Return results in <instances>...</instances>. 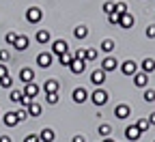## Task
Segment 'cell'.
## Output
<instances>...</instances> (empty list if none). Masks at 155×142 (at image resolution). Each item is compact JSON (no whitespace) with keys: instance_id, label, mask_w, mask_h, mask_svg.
Masks as SVG:
<instances>
[{"instance_id":"cell-1","label":"cell","mask_w":155,"mask_h":142,"mask_svg":"<svg viewBox=\"0 0 155 142\" xmlns=\"http://www.w3.org/2000/svg\"><path fill=\"white\" fill-rule=\"evenodd\" d=\"M88 99L93 101L95 106H106V104H108V93H106L104 88H95V91L88 95Z\"/></svg>"},{"instance_id":"cell-2","label":"cell","mask_w":155,"mask_h":142,"mask_svg":"<svg viewBox=\"0 0 155 142\" xmlns=\"http://www.w3.org/2000/svg\"><path fill=\"white\" fill-rule=\"evenodd\" d=\"M43 19V11L39 9V7H30V9H26V22H30V24H39Z\"/></svg>"},{"instance_id":"cell-3","label":"cell","mask_w":155,"mask_h":142,"mask_svg":"<svg viewBox=\"0 0 155 142\" xmlns=\"http://www.w3.org/2000/svg\"><path fill=\"white\" fill-rule=\"evenodd\" d=\"M67 52H69V45H67L65 39H56V41L52 43V54H54V56L61 58V56H63V54H67Z\"/></svg>"},{"instance_id":"cell-4","label":"cell","mask_w":155,"mask_h":142,"mask_svg":"<svg viewBox=\"0 0 155 142\" xmlns=\"http://www.w3.org/2000/svg\"><path fill=\"white\" fill-rule=\"evenodd\" d=\"M28 45H30V39H28L26 35H17L13 48H15L17 52H26V50H28Z\"/></svg>"},{"instance_id":"cell-5","label":"cell","mask_w":155,"mask_h":142,"mask_svg":"<svg viewBox=\"0 0 155 142\" xmlns=\"http://www.w3.org/2000/svg\"><path fill=\"white\" fill-rule=\"evenodd\" d=\"M121 73L123 75H136L138 73V65L134 60H125V63H121Z\"/></svg>"},{"instance_id":"cell-6","label":"cell","mask_w":155,"mask_h":142,"mask_svg":"<svg viewBox=\"0 0 155 142\" xmlns=\"http://www.w3.org/2000/svg\"><path fill=\"white\" fill-rule=\"evenodd\" d=\"M129 114H131V108H129L127 104H119V106L114 108V116L119 118V121H125Z\"/></svg>"},{"instance_id":"cell-7","label":"cell","mask_w":155,"mask_h":142,"mask_svg":"<svg viewBox=\"0 0 155 142\" xmlns=\"http://www.w3.org/2000/svg\"><path fill=\"white\" fill-rule=\"evenodd\" d=\"M19 80H22L24 84L35 82V69H30V67H22V69H19Z\"/></svg>"},{"instance_id":"cell-8","label":"cell","mask_w":155,"mask_h":142,"mask_svg":"<svg viewBox=\"0 0 155 142\" xmlns=\"http://www.w3.org/2000/svg\"><path fill=\"white\" fill-rule=\"evenodd\" d=\"M116 67H119V60H116L114 56L104 58V63H101V71H104V73H110V71H114Z\"/></svg>"},{"instance_id":"cell-9","label":"cell","mask_w":155,"mask_h":142,"mask_svg":"<svg viewBox=\"0 0 155 142\" xmlns=\"http://www.w3.org/2000/svg\"><path fill=\"white\" fill-rule=\"evenodd\" d=\"M84 69H86V60H78V58H73V60H71V65H69V71L75 73V75L84 73Z\"/></svg>"},{"instance_id":"cell-10","label":"cell","mask_w":155,"mask_h":142,"mask_svg":"<svg viewBox=\"0 0 155 142\" xmlns=\"http://www.w3.org/2000/svg\"><path fill=\"white\" fill-rule=\"evenodd\" d=\"M52 65V54L50 52H41L37 56V67H41V69H48Z\"/></svg>"},{"instance_id":"cell-11","label":"cell","mask_w":155,"mask_h":142,"mask_svg":"<svg viewBox=\"0 0 155 142\" xmlns=\"http://www.w3.org/2000/svg\"><path fill=\"white\" fill-rule=\"evenodd\" d=\"M140 136H142V131L136 127V125H129V127H125V138L129 140V142H136V140H140Z\"/></svg>"},{"instance_id":"cell-12","label":"cell","mask_w":155,"mask_h":142,"mask_svg":"<svg viewBox=\"0 0 155 142\" xmlns=\"http://www.w3.org/2000/svg\"><path fill=\"white\" fill-rule=\"evenodd\" d=\"M39 91H41V88H39L35 82H30V84H24V91H22V93H24V97H28V99L35 101V97L39 95Z\"/></svg>"},{"instance_id":"cell-13","label":"cell","mask_w":155,"mask_h":142,"mask_svg":"<svg viewBox=\"0 0 155 142\" xmlns=\"http://www.w3.org/2000/svg\"><path fill=\"white\" fill-rule=\"evenodd\" d=\"M71 99L75 101V104H84V101L88 99V93H86V91H84L82 86H78V88H75V91L71 93Z\"/></svg>"},{"instance_id":"cell-14","label":"cell","mask_w":155,"mask_h":142,"mask_svg":"<svg viewBox=\"0 0 155 142\" xmlns=\"http://www.w3.org/2000/svg\"><path fill=\"white\" fill-rule=\"evenodd\" d=\"M37 136H39V142H54V138H56V134H54V129H52V127L41 129Z\"/></svg>"},{"instance_id":"cell-15","label":"cell","mask_w":155,"mask_h":142,"mask_svg":"<svg viewBox=\"0 0 155 142\" xmlns=\"http://www.w3.org/2000/svg\"><path fill=\"white\" fill-rule=\"evenodd\" d=\"M104 82H106V73H104L101 69H97V71L91 73V84H93V86H101Z\"/></svg>"},{"instance_id":"cell-16","label":"cell","mask_w":155,"mask_h":142,"mask_svg":"<svg viewBox=\"0 0 155 142\" xmlns=\"http://www.w3.org/2000/svg\"><path fill=\"white\" fill-rule=\"evenodd\" d=\"M134 84L138 86V88H147L149 86V75L142 73V71H138V73L134 75Z\"/></svg>"},{"instance_id":"cell-17","label":"cell","mask_w":155,"mask_h":142,"mask_svg":"<svg viewBox=\"0 0 155 142\" xmlns=\"http://www.w3.org/2000/svg\"><path fill=\"white\" fill-rule=\"evenodd\" d=\"M134 22H136V19H134V15L127 11V13H123V15H121V19H119V26H121V28H131V26H134Z\"/></svg>"},{"instance_id":"cell-18","label":"cell","mask_w":155,"mask_h":142,"mask_svg":"<svg viewBox=\"0 0 155 142\" xmlns=\"http://www.w3.org/2000/svg\"><path fill=\"white\" fill-rule=\"evenodd\" d=\"M140 69H142V73L151 75V73L155 71V60H153V58H144L142 63H140Z\"/></svg>"},{"instance_id":"cell-19","label":"cell","mask_w":155,"mask_h":142,"mask_svg":"<svg viewBox=\"0 0 155 142\" xmlns=\"http://www.w3.org/2000/svg\"><path fill=\"white\" fill-rule=\"evenodd\" d=\"M2 123L7 125V127H15L19 121H17V116H15V112H7V114H2Z\"/></svg>"},{"instance_id":"cell-20","label":"cell","mask_w":155,"mask_h":142,"mask_svg":"<svg viewBox=\"0 0 155 142\" xmlns=\"http://www.w3.org/2000/svg\"><path fill=\"white\" fill-rule=\"evenodd\" d=\"M58 88H61V82H58V80H48V82L43 84L45 93H58Z\"/></svg>"},{"instance_id":"cell-21","label":"cell","mask_w":155,"mask_h":142,"mask_svg":"<svg viewBox=\"0 0 155 142\" xmlns=\"http://www.w3.org/2000/svg\"><path fill=\"white\" fill-rule=\"evenodd\" d=\"M35 39H37V43L45 45V43H50V32H48V30H37Z\"/></svg>"},{"instance_id":"cell-22","label":"cell","mask_w":155,"mask_h":142,"mask_svg":"<svg viewBox=\"0 0 155 142\" xmlns=\"http://www.w3.org/2000/svg\"><path fill=\"white\" fill-rule=\"evenodd\" d=\"M73 37L82 41V39L88 37V28H86V26H75V28H73Z\"/></svg>"},{"instance_id":"cell-23","label":"cell","mask_w":155,"mask_h":142,"mask_svg":"<svg viewBox=\"0 0 155 142\" xmlns=\"http://www.w3.org/2000/svg\"><path fill=\"white\" fill-rule=\"evenodd\" d=\"M26 110H28V116H39V114H41V106H39L37 101H32Z\"/></svg>"},{"instance_id":"cell-24","label":"cell","mask_w":155,"mask_h":142,"mask_svg":"<svg viewBox=\"0 0 155 142\" xmlns=\"http://www.w3.org/2000/svg\"><path fill=\"white\" fill-rule=\"evenodd\" d=\"M114 48H116V43L112 41V39H104V41H101V50H104V52L110 54V52H114Z\"/></svg>"},{"instance_id":"cell-25","label":"cell","mask_w":155,"mask_h":142,"mask_svg":"<svg viewBox=\"0 0 155 142\" xmlns=\"http://www.w3.org/2000/svg\"><path fill=\"white\" fill-rule=\"evenodd\" d=\"M136 127H138V129L144 134V131H149L151 123H149V118H138V121H136Z\"/></svg>"},{"instance_id":"cell-26","label":"cell","mask_w":155,"mask_h":142,"mask_svg":"<svg viewBox=\"0 0 155 142\" xmlns=\"http://www.w3.org/2000/svg\"><path fill=\"white\" fill-rule=\"evenodd\" d=\"M97 134H99L101 138H110V134H112V127L104 123V125H99V129H97Z\"/></svg>"},{"instance_id":"cell-27","label":"cell","mask_w":155,"mask_h":142,"mask_svg":"<svg viewBox=\"0 0 155 142\" xmlns=\"http://www.w3.org/2000/svg\"><path fill=\"white\" fill-rule=\"evenodd\" d=\"M0 88H7V91L13 88V78L11 75H5L2 80H0Z\"/></svg>"},{"instance_id":"cell-28","label":"cell","mask_w":155,"mask_h":142,"mask_svg":"<svg viewBox=\"0 0 155 142\" xmlns=\"http://www.w3.org/2000/svg\"><path fill=\"white\" fill-rule=\"evenodd\" d=\"M142 99L147 101V104H153V101H155V91H153V88H144V95H142Z\"/></svg>"},{"instance_id":"cell-29","label":"cell","mask_w":155,"mask_h":142,"mask_svg":"<svg viewBox=\"0 0 155 142\" xmlns=\"http://www.w3.org/2000/svg\"><path fill=\"white\" fill-rule=\"evenodd\" d=\"M97 58H99V52H97L95 48L86 50V63H93V60H97Z\"/></svg>"},{"instance_id":"cell-30","label":"cell","mask_w":155,"mask_h":142,"mask_svg":"<svg viewBox=\"0 0 155 142\" xmlns=\"http://www.w3.org/2000/svg\"><path fill=\"white\" fill-rule=\"evenodd\" d=\"M58 99H61V97H58V93H45V101H48L50 106H56Z\"/></svg>"},{"instance_id":"cell-31","label":"cell","mask_w":155,"mask_h":142,"mask_svg":"<svg viewBox=\"0 0 155 142\" xmlns=\"http://www.w3.org/2000/svg\"><path fill=\"white\" fill-rule=\"evenodd\" d=\"M22 97H24V93L22 91H11V101H13V104H19V101H22Z\"/></svg>"},{"instance_id":"cell-32","label":"cell","mask_w":155,"mask_h":142,"mask_svg":"<svg viewBox=\"0 0 155 142\" xmlns=\"http://www.w3.org/2000/svg\"><path fill=\"white\" fill-rule=\"evenodd\" d=\"M71 60H73V54L67 52V54L61 56V65H63V67H69V65H71Z\"/></svg>"},{"instance_id":"cell-33","label":"cell","mask_w":155,"mask_h":142,"mask_svg":"<svg viewBox=\"0 0 155 142\" xmlns=\"http://www.w3.org/2000/svg\"><path fill=\"white\" fill-rule=\"evenodd\" d=\"M114 13H119V15L127 13V5H125V2H116V5H114Z\"/></svg>"},{"instance_id":"cell-34","label":"cell","mask_w":155,"mask_h":142,"mask_svg":"<svg viewBox=\"0 0 155 142\" xmlns=\"http://www.w3.org/2000/svg\"><path fill=\"white\" fill-rule=\"evenodd\" d=\"M9 60H11V52L9 50H0V63H9Z\"/></svg>"},{"instance_id":"cell-35","label":"cell","mask_w":155,"mask_h":142,"mask_svg":"<svg viewBox=\"0 0 155 142\" xmlns=\"http://www.w3.org/2000/svg\"><path fill=\"white\" fill-rule=\"evenodd\" d=\"M15 116H17V121H19V123H22V121H26V118H28V110H26V108L17 110V112H15Z\"/></svg>"},{"instance_id":"cell-36","label":"cell","mask_w":155,"mask_h":142,"mask_svg":"<svg viewBox=\"0 0 155 142\" xmlns=\"http://www.w3.org/2000/svg\"><path fill=\"white\" fill-rule=\"evenodd\" d=\"M15 39H17V35H15V32H7V35H5V41H7L9 45H13V43H15Z\"/></svg>"},{"instance_id":"cell-37","label":"cell","mask_w":155,"mask_h":142,"mask_svg":"<svg viewBox=\"0 0 155 142\" xmlns=\"http://www.w3.org/2000/svg\"><path fill=\"white\" fill-rule=\"evenodd\" d=\"M119 19H121L119 13H110V15H108V22H110V24H116V26H119Z\"/></svg>"},{"instance_id":"cell-38","label":"cell","mask_w":155,"mask_h":142,"mask_svg":"<svg viewBox=\"0 0 155 142\" xmlns=\"http://www.w3.org/2000/svg\"><path fill=\"white\" fill-rule=\"evenodd\" d=\"M104 13H106V15L114 13V2H106V5H104Z\"/></svg>"},{"instance_id":"cell-39","label":"cell","mask_w":155,"mask_h":142,"mask_svg":"<svg viewBox=\"0 0 155 142\" xmlns=\"http://www.w3.org/2000/svg\"><path fill=\"white\" fill-rule=\"evenodd\" d=\"M73 58H78V60H86V50H78V52L73 54Z\"/></svg>"},{"instance_id":"cell-40","label":"cell","mask_w":155,"mask_h":142,"mask_svg":"<svg viewBox=\"0 0 155 142\" xmlns=\"http://www.w3.org/2000/svg\"><path fill=\"white\" fill-rule=\"evenodd\" d=\"M147 37H149V39H155V24L147 26Z\"/></svg>"},{"instance_id":"cell-41","label":"cell","mask_w":155,"mask_h":142,"mask_svg":"<svg viewBox=\"0 0 155 142\" xmlns=\"http://www.w3.org/2000/svg\"><path fill=\"white\" fill-rule=\"evenodd\" d=\"M24 142H39V136H37V134H28V136L24 138Z\"/></svg>"},{"instance_id":"cell-42","label":"cell","mask_w":155,"mask_h":142,"mask_svg":"<svg viewBox=\"0 0 155 142\" xmlns=\"http://www.w3.org/2000/svg\"><path fill=\"white\" fill-rule=\"evenodd\" d=\"M5 75H9V71H7V65H2V63H0V80H2Z\"/></svg>"},{"instance_id":"cell-43","label":"cell","mask_w":155,"mask_h":142,"mask_svg":"<svg viewBox=\"0 0 155 142\" xmlns=\"http://www.w3.org/2000/svg\"><path fill=\"white\" fill-rule=\"evenodd\" d=\"M71 142H86V140H84V136L78 134V136H73V138H71Z\"/></svg>"},{"instance_id":"cell-44","label":"cell","mask_w":155,"mask_h":142,"mask_svg":"<svg viewBox=\"0 0 155 142\" xmlns=\"http://www.w3.org/2000/svg\"><path fill=\"white\" fill-rule=\"evenodd\" d=\"M0 142H13L11 136H0Z\"/></svg>"},{"instance_id":"cell-45","label":"cell","mask_w":155,"mask_h":142,"mask_svg":"<svg viewBox=\"0 0 155 142\" xmlns=\"http://www.w3.org/2000/svg\"><path fill=\"white\" fill-rule=\"evenodd\" d=\"M149 123H151V125H155V112H151V114H149Z\"/></svg>"},{"instance_id":"cell-46","label":"cell","mask_w":155,"mask_h":142,"mask_svg":"<svg viewBox=\"0 0 155 142\" xmlns=\"http://www.w3.org/2000/svg\"><path fill=\"white\" fill-rule=\"evenodd\" d=\"M104 142H114V140L112 138H104Z\"/></svg>"},{"instance_id":"cell-47","label":"cell","mask_w":155,"mask_h":142,"mask_svg":"<svg viewBox=\"0 0 155 142\" xmlns=\"http://www.w3.org/2000/svg\"><path fill=\"white\" fill-rule=\"evenodd\" d=\"M153 142H155V140H153Z\"/></svg>"}]
</instances>
